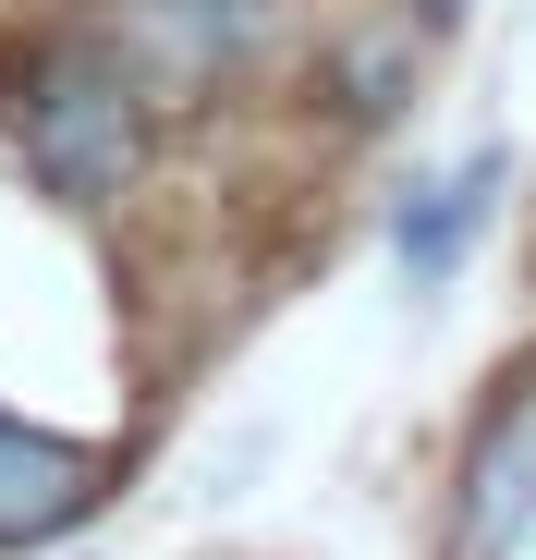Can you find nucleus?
I'll use <instances>...</instances> for the list:
<instances>
[{"label": "nucleus", "instance_id": "1", "mask_svg": "<svg viewBox=\"0 0 536 560\" xmlns=\"http://www.w3.org/2000/svg\"><path fill=\"white\" fill-rule=\"evenodd\" d=\"M13 135H25V171L73 208H110L123 183L147 171V73L98 37H61L13 73Z\"/></svg>", "mask_w": 536, "mask_h": 560}, {"label": "nucleus", "instance_id": "2", "mask_svg": "<svg viewBox=\"0 0 536 560\" xmlns=\"http://www.w3.org/2000/svg\"><path fill=\"white\" fill-rule=\"evenodd\" d=\"M98 488H110L98 451H73V439H49V427H13V415H0V548L73 536L85 512H98Z\"/></svg>", "mask_w": 536, "mask_h": 560}, {"label": "nucleus", "instance_id": "3", "mask_svg": "<svg viewBox=\"0 0 536 560\" xmlns=\"http://www.w3.org/2000/svg\"><path fill=\"white\" fill-rule=\"evenodd\" d=\"M281 25V0H123V37L147 73L171 85H208V73H244Z\"/></svg>", "mask_w": 536, "mask_h": 560}, {"label": "nucleus", "instance_id": "4", "mask_svg": "<svg viewBox=\"0 0 536 560\" xmlns=\"http://www.w3.org/2000/svg\"><path fill=\"white\" fill-rule=\"evenodd\" d=\"M464 560H536V390L464 463Z\"/></svg>", "mask_w": 536, "mask_h": 560}, {"label": "nucleus", "instance_id": "5", "mask_svg": "<svg viewBox=\"0 0 536 560\" xmlns=\"http://www.w3.org/2000/svg\"><path fill=\"white\" fill-rule=\"evenodd\" d=\"M500 183H512V159H500V147H476L464 171H439L427 196L403 208V232H391V244H403V268H415V280H452V268H464V244H476V232H488V208H500Z\"/></svg>", "mask_w": 536, "mask_h": 560}]
</instances>
